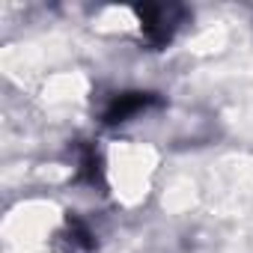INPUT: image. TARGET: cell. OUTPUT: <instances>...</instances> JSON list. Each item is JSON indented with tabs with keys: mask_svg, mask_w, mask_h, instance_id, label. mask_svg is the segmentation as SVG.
<instances>
[{
	"mask_svg": "<svg viewBox=\"0 0 253 253\" xmlns=\"http://www.w3.org/2000/svg\"><path fill=\"white\" fill-rule=\"evenodd\" d=\"M179 15H182V9H176V6H137L140 30L146 36V42L155 48H161L173 39V33L179 27Z\"/></svg>",
	"mask_w": 253,
	"mask_h": 253,
	"instance_id": "cell-1",
	"label": "cell"
},
{
	"mask_svg": "<svg viewBox=\"0 0 253 253\" xmlns=\"http://www.w3.org/2000/svg\"><path fill=\"white\" fill-rule=\"evenodd\" d=\"M149 104H155V95H152V92H125V95H119V98L110 101V107L104 110V122H107V125L125 122L128 116L146 110Z\"/></svg>",
	"mask_w": 253,
	"mask_h": 253,
	"instance_id": "cell-2",
	"label": "cell"
}]
</instances>
